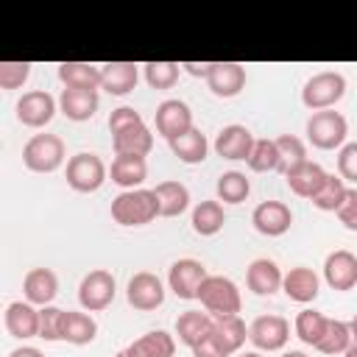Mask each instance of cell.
Masks as SVG:
<instances>
[{
  "label": "cell",
  "instance_id": "obj_44",
  "mask_svg": "<svg viewBox=\"0 0 357 357\" xmlns=\"http://www.w3.org/2000/svg\"><path fill=\"white\" fill-rule=\"evenodd\" d=\"M134 123H142V114L137 109H131V106H120V109H114L109 114V131L112 134L120 131V128H126V126H134Z\"/></svg>",
  "mask_w": 357,
  "mask_h": 357
},
{
  "label": "cell",
  "instance_id": "obj_6",
  "mask_svg": "<svg viewBox=\"0 0 357 357\" xmlns=\"http://www.w3.org/2000/svg\"><path fill=\"white\" fill-rule=\"evenodd\" d=\"M106 181V165L98 153H75L67 162V184L75 192H95Z\"/></svg>",
  "mask_w": 357,
  "mask_h": 357
},
{
  "label": "cell",
  "instance_id": "obj_20",
  "mask_svg": "<svg viewBox=\"0 0 357 357\" xmlns=\"http://www.w3.org/2000/svg\"><path fill=\"white\" fill-rule=\"evenodd\" d=\"M6 329L11 337H39V310L31 301H11L6 307Z\"/></svg>",
  "mask_w": 357,
  "mask_h": 357
},
{
  "label": "cell",
  "instance_id": "obj_1",
  "mask_svg": "<svg viewBox=\"0 0 357 357\" xmlns=\"http://www.w3.org/2000/svg\"><path fill=\"white\" fill-rule=\"evenodd\" d=\"M159 215V201L153 190H123L112 201V218L120 226H145Z\"/></svg>",
  "mask_w": 357,
  "mask_h": 357
},
{
  "label": "cell",
  "instance_id": "obj_2",
  "mask_svg": "<svg viewBox=\"0 0 357 357\" xmlns=\"http://www.w3.org/2000/svg\"><path fill=\"white\" fill-rule=\"evenodd\" d=\"M198 298H201L204 310H206L212 318L237 315L240 307H243L240 290H237V284H234L229 276H206L204 284H201V290H198Z\"/></svg>",
  "mask_w": 357,
  "mask_h": 357
},
{
  "label": "cell",
  "instance_id": "obj_47",
  "mask_svg": "<svg viewBox=\"0 0 357 357\" xmlns=\"http://www.w3.org/2000/svg\"><path fill=\"white\" fill-rule=\"evenodd\" d=\"M181 67H184L190 75H195V78H206L209 70H212V64H195V61H184Z\"/></svg>",
  "mask_w": 357,
  "mask_h": 357
},
{
  "label": "cell",
  "instance_id": "obj_53",
  "mask_svg": "<svg viewBox=\"0 0 357 357\" xmlns=\"http://www.w3.org/2000/svg\"><path fill=\"white\" fill-rule=\"evenodd\" d=\"M114 357H128V354H126V351H117V354H114Z\"/></svg>",
  "mask_w": 357,
  "mask_h": 357
},
{
  "label": "cell",
  "instance_id": "obj_32",
  "mask_svg": "<svg viewBox=\"0 0 357 357\" xmlns=\"http://www.w3.org/2000/svg\"><path fill=\"white\" fill-rule=\"evenodd\" d=\"M98 335V324L92 315L86 312H75V310H67L64 315V340L73 343V346H86L92 343Z\"/></svg>",
  "mask_w": 357,
  "mask_h": 357
},
{
  "label": "cell",
  "instance_id": "obj_17",
  "mask_svg": "<svg viewBox=\"0 0 357 357\" xmlns=\"http://www.w3.org/2000/svg\"><path fill=\"white\" fill-rule=\"evenodd\" d=\"M254 134L245 126H226L220 128V134L215 137V153L223 159H248L251 148H254Z\"/></svg>",
  "mask_w": 357,
  "mask_h": 357
},
{
  "label": "cell",
  "instance_id": "obj_36",
  "mask_svg": "<svg viewBox=\"0 0 357 357\" xmlns=\"http://www.w3.org/2000/svg\"><path fill=\"white\" fill-rule=\"evenodd\" d=\"M349 346H351V329H349V324L329 318L326 332H324V337L318 340L315 349H318L321 354H343Z\"/></svg>",
  "mask_w": 357,
  "mask_h": 357
},
{
  "label": "cell",
  "instance_id": "obj_5",
  "mask_svg": "<svg viewBox=\"0 0 357 357\" xmlns=\"http://www.w3.org/2000/svg\"><path fill=\"white\" fill-rule=\"evenodd\" d=\"M22 162L33 173H53L64 162V142L56 134H33L22 148Z\"/></svg>",
  "mask_w": 357,
  "mask_h": 357
},
{
  "label": "cell",
  "instance_id": "obj_45",
  "mask_svg": "<svg viewBox=\"0 0 357 357\" xmlns=\"http://www.w3.org/2000/svg\"><path fill=\"white\" fill-rule=\"evenodd\" d=\"M337 220L346 226V229H351L354 226V220H357V190H346V198H343V204L337 206Z\"/></svg>",
  "mask_w": 357,
  "mask_h": 357
},
{
  "label": "cell",
  "instance_id": "obj_22",
  "mask_svg": "<svg viewBox=\"0 0 357 357\" xmlns=\"http://www.w3.org/2000/svg\"><path fill=\"white\" fill-rule=\"evenodd\" d=\"M139 70L134 61H109L100 64V86L109 95H128L137 86Z\"/></svg>",
  "mask_w": 357,
  "mask_h": 357
},
{
  "label": "cell",
  "instance_id": "obj_25",
  "mask_svg": "<svg viewBox=\"0 0 357 357\" xmlns=\"http://www.w3.org/2000/svg\"><path fill=\"white\" fill-rule=\"evenodd\" d=\"M212 329H215V318L209 312H201V310H187L176 318V335L190 349H195L204 337H209Z\"/></svg>",
  "mask_w": 357,
  "mask_h": 357
},
{
  "label": "cell",
  "instance_id": "obj_13",
  "mask_svg": "<svg viewBox=\"0 0 357 357\" xmlns=\"http://www.w3.org/2000/svg\"><path fill=\"white\" fill-rule=\"evenodd\" d=\"M251 223L265 237H282L290 229V223H293V212L282 201H262V204L254 206Z\"/></svg>",
  "mask_w": 357,
  "mask_h": 357
},
{
  "label": "cell",
  "instance_id": "obj_26",
  "mask_svg": "<svg viewBox=\"0 0 357 357\" xmlns=\"http://www.w3.org/2000/svg\"><path fill=\"white\" fill-rule=\"evenodd\" d=\"M112 181L123 190H139V184L148 178V162L145 156H128V153H120L114 156L112 162Z\"/></svg>",
  "mask_w": 357,
  "mask_h": 357
},
{
  "label": "cell",
  "instance_id": "obj_18",
  "mask_svg": "<svg viewBox=\"0 0 357 357\" xmlns=\"http://www.w3.org/2000/svg\"><path fill=\"white\" fill-rule=\"evenodd\" d=\"M282 279H284V273L279 271V265L273 259H265V257L254 259L245 271V284L257 296H273L282 287Z\"/></svg>",
  "mask_w": 357,
  "mask_h": 357
},
{
  "label": "cell",
  "instance_id": "obj_38",
  "mask_svg": "<svg viewBox=\"0 0 357 357\" xmlns=\"http://www.w3.org/2000/svg\"><path fill=\"white\" fill-rule=\"evenodd\" d=\"M276 148H279V170L282 173H287V170L298 167L301 162H307V148L296 134L276 137Z\"/></svg>",
  "mask_w": 357,
  "mask_h": 357
},
{
  "label": "cell",
  "instance_id": "obj_37",
  "mask_svg": "<svg viewBox=\"0 0 357 357\" xmlns=\"http://www.w3.org/2000/svg\"><path fill=\"white\" fill-rule=\"evenodd\" d=\"M346 181L340 178V176H335V173H326V181H324V187L315 192V198H312V204L321 209V212H337V206L343 204V198H346Z\"/></svg>",
  "mask_w": 357,
  "mask_h": 357
},
{
  "label": "cell",
  "instance_id": "obj_39",
  "mask_svg": "<svg viewBox=\"0 0 357 357\" xmlns=\"http://www.w3.org/2000/svg\"><path fill=\"white\" fill-rule=\"evenodd\" d=\"M245 162H248V167L254 173L279 170V148H276V139H257L254 148H251V156Z\"/></svg>",
  "mask_w": 357,
  "mask_h": 357
},
{
  "label": "cell",
  "instance_id": "obj_3",
  "mask_svg": "<svg viewBox=\"0 0 357 357\" xmlns=\"http://www.w3.org/2000/svg\"><path fill=\"white\" fill-rule=\"evenodd\" d=\"M349 134V123L340 112L335 109H324V112H312L307 120V139L321 148V151H335L343 148Z\"/></svg>",
  "mask_w": 357,
  "mask_h": 357
},
{
  "label": "cell",
  "instance_id": "obj_54",
  "mask_svg": "<svg viewBox=\"0 0 357 357\" xmlns=\"http://www.w3.org/2000/svg\"><path fill=\"white\" fill-rule=\"evenodd\" d=\"M349 231H357V220H354V226H351V229H349Z\"/></svg>",
  "mask_w": 357,
  "mask_h": 357
},
{
  "label": "cell",
  "instance_id": "obj_21",
  "mask_svg": "<svg viewBox=\"0 0 357 357\" xmlns=\"http://www.w3.org/2000/svg\"><path fill=\"white\" fill-rule=\"evenodd\" d=\"M112 145H114V153H128V156H148L151 148H153V134L145 123H134V126H126L120 131L112 134Z\"/></svg>",
  "mask_w": 357,
  "mask_h": 357
},
{
  "label": "cell",
  "instance_id": "obj_34",
  "mask_svg": "<svg viewBox=\"0 0 357 357\" xmlns=\"http://www.w3.org/2000/svg\"><path fill=\"white\" fill-rule=\"evenodd\" d=\"M326 324H329V318H326L324 312H318V310H301V312L296 315L293 329H296V337H298L301 343L318 346V340H321L324 332H326Z\"/></svg>",
  "mask_w": 357,
  "mask_h": 357
},
{
  "label": "cell",
  "instance_id": "obj_31",
  "mask_svg": "<svg viewBox=\"0 0 357 357\" xmlns=\"http://www.w3.org/2000/svg\"><path fill=\"white\" fill-rule=\"evenodd\" d=\"M226 223V215H223V206L220 201H201L195 209H192V229L195 234L201 237H212L223 229Z\"/></svg>",
  "mask_w": 357,
  "mask_h": 357
},
{
  "label": "cell",
  "instance_id": "obj_10",
  "mask_svg": "<svg viewBox=\"0 0 357 357\" xmlns=\"http://www.w3.org/2000/svg\"><path fill=\"white\" fill-rule=\"evenodd\" d=\"M153 120H156V131H159L167 142L176 139V137H181V134H187V131L192 128V112H190V106H187L184 100H178V98L162 100V103L156 106Z\"/></svg>",
  "mask_w": 357,
  "mask_h": 357
},
{
  "label": "cell",
  "instance_id": "obj_12",
  "mask_svg": "<svg viewBox=\"0 0 357 357\" xmlns=\"http://www.w3.org/2000/svg\"><path fill=\"white\" fill-rule=\"evenodd\" d=\"M56 114V98L45 89H31L17 100V120L28 128H42Z\"/></svg>",
  "mask_w": 357,
  "mask_h": 357
},
{
  "label": "cell",
  "instance_id": "obj_15",
  "mask_svg": "<svg viewBox=\"0 0 357 357\" xmlns=\"http://www.w3.org/2000/svg\"><path fill=\"white\" fill-rule=\"evenodd\" d=\"M206 84L212 95L218 98H234L245 86V67L237 61H212V70L206 75Z\"/></svg>",
  "mask_w": 357,
  "mask_h": 357
},
{
  "label": "cell",
  "instance_id": "obj_33",
  "mask_svg": "<svg viewBox=\"0 0 357 357\" xmlns=\"http://www.w3.org/2000/svg\"><path fill=\"white\" fill-rule=\"evenodd\" d=\"M212 335H215V340H218L229 354H234V351H240V346L245 343L248 329H245V324L240 321V315H229V318H215Z\"/></svg>",
  "mask_w": 357,
  "mask_h": 357
},
{
  "label": "cell",
  "instance_id": "obj_51",
  "mask_svg": "<svg viewBox=\"0 0 357 357\" xmlns=\"http://www.w3.org/2000/svg\"><path fill=\"white\" fill-rule=\"evenodd\" d=\"M282 357H307V354H304V351H284Z\"/></svg>",
  "mask_w": 357,
  "mask_h": 357
},
{
  "label": "cell",
  "instance_id": "obj_28",
  "mask_svg": "<svg viewBox=\"0 0 357 357\" xmlns=\"http://www.w3.org/2000/svg\"><path fill=\"white\" fill-rule=\"evenodd\" d=\"M173 351H176V340L165 329L148 332V335L137 337L134 343H128V349H126L128 357H173Z\"/></svg>",
  "mask_w": 357,
  "mask_h": 357
},
{
  "label": "cell",
  "instance_id": "obj_23",
  "mask_svg": "<svg viewBox=\"0 0 357 357\" xmlns=\"http://www.w3.org/2000/svg\"><path fill=\"white\" fill-rule=\"evenodd\" d=\"M98 103H100L98 89H61V98H59L61 114L75 123L89 120L98 112Z\"/></svg>",
  "mask_w": 357,
  "mask_h": 357
},
{
  "label": "cell",
  "instance_id": "obj_9",
  "mask_svg": "<svg viewBox=\"0 0 357 357\" xmlns=\"http://www.w3.org/2000/svg\"><path fill=\"white\" fill-rule=\"evenodd\" d=\"M248 340L262 351H279L290 340V324L282 315H259L248 326Z\"/></svg>",
  "mask_w": 357,
  "mask_h": 357
},
{
  "label": "cell",
  "instance_id": "obj_52",
  "mask_svg": "<svg viewBox=\"0 0 357 357\" xmlns=\"http://www.w3.org/2000/svg\"><path fill=\"white\" fill-rule=\"evenodd\" d=\"M240 357H262V354H257V351H245V354H240Z\"/></svg>",
  "mask_w": 357,
  "mask_h": 357
},
{
  "label": "cell",
  "instance_id": "obj_29",
  "mask_svg": "<svg viewBox=\"0 0 357 357\" xmlns=\"http://www.w3.org/2000/svg\"><path fill=\"white\" fill-rule=\"evenodd\" d=\"M162 218H176L190 206V190L181 181H159L153 187Z\"/></svg>",
  "mask_w": 357,
  "mask_h": 357
},
{
  "label": "cell",
  "instance_id": "obj_11",
  "mask_svg": "<svg viewBox=\"0 0 357 357\" xmlns=\"http://www.w3.org/2000/svg\"><path fill=\"white\" fill-rule=\"evenodd\" d=\"M206 276L209 273L198 259H176L167 271V284L178 298L190 301V298H198V290Z\"/></svg>",
  "mask_w": 357,
  "mask_h": 357
},
{
  "label": "cell",
  "instance_id": "obj_49",
  "mask_svg": "<svg viewBox=\"0 0 357 357\" xmlns=\"http://www.w3.org/2000/svg\"><path fill=\"white\" fill-rule=\"evenodd\" d=\"M349 329H351V343H357V315L351 318V324H349Z\"/></svg>",
  "mask_w": 357,
  "mask_h": 357
},
{
  "label": "cell",
  "instance_id": "obj_27",
  "mask_svg": "<svg viewBox=\"0 0 357 357\" xmlns=\"http://www.w3.org/2000/svg\"><path fill=\"white\" fill-rule=\"evenodd\" d=\"M59 81L64 89H98L100 86V67L89 61H61Z\"/></svg>",
  "mask_w": 357,
  "mask_h": 357
},
{
  "label": "cell",
  "instance_id": "obj_8",
  "mask_svg": "<svg viewBox=\"0 0 357 357\" xmlns=\"http://www.w3.org/2000/svg\"><path fill=\"white\" fill-rule=\"evenodd\" d=\"M126 298H128V304H131L134 310L151 312V310L162 307V301H165V287H162V282H159L156 273L139 271V273H134V276L128 279Z\"/></svg>",
  "mask_w": 357,
  "mask_h": 357
},
{
  "label": "cell",
  "instance_id": "obj_16",
  "mask_svg": "<svg viewBox=\"0 0 357 357\" xmlns=\"http://www.w3.org/2000/svg\"><path fill=\"white\" fill-rule=\"evenodd\" d=\"M22 293L33 307H47L59 293V276L50 268H31L22 279Z\"/></svg>",
  "mask_w": 357,
  "mask_h": 357
},
{
  "label": "cell",
  "instance_id": "obj_41",
  "mask_svg": "<svg viewBox=\"0 0 357 357\" xmlns=\"http://www.w3.org/2000/svg\"><path fill=\"white\" fill-rule=\"evenodd\" d=\"M64 315L67 310L59 307H42L39 310V337L42 340H64Z\"/></svg>",
  "mask_w": 357,
  "mask_h": 357
},
{
  "label": "cell",
  "instance_id": "obj_24",
  "mask_svg": "<svg viewBox=\"0 0 357 357\" xmlns=\"http://www.w3.org/2000/svg\"><path fill=\"white\" fill-rule=\"evenodd\" d=\"M284 178H287V187L298 195V198H315V192L324 187V181H326V170L321 167V165H315V162H301L298 167H293V170H287L284 173Z\"/></svg>",
  "mask_w": 357,
  "mask_h": 357
},
{
  "label": "cell",
  "instance_id": "obj_14",
  "mask_svg": "<svg viewBox=\"0 0 357 357\" xmlns=\"http://www.w3.org/2000/svg\"><path fill=\"white\" fill-rule=\"evenodd\" d=\"M324 279L332 290H351L357 284V257L346 248H337L324 262Z\"/></svg>",
  "mask_w": 357,
  "mask_h": 357
},
{
  "label": "cell",
  "instance_id": "obj_40",
  "mask_svg": "<svg viewBox=\"0 0 357 357\" xmlns=\"http://www.w3.org/2000/svg\"><path fill=\"white\" fill-rule=\"evenodd\" d=\"M142 67H145V81L153 89H170L181 73V64H176V61H148Z\"/></svg>",
  "mask_w": 357,
  "mask_h": 357
},
{
  "label": "cell",
  "instance_id": "obj_43",
  "mask_svg": "<svg viewBox=\"0 0 357 357\" xmlns=\"http://www.w3.org/2000/svg\"><path fill=\"white\" fill-rule=\"evenodd\" d=\"M337 176L357 184V142H346L337 153Z\"/></svg>",
  "mask_w": 357,
  "mask_h": 357
},
{
  "label": "cell",
  "instance_id": "obj_50",
  "mask_svg": "<svg viewBox=\"0 0 357 357\" xmlns=\"http://www.w3.org/2000/svg\"><path fill=\"white\" fill-rule=\"evenodd\" d=\"M343 357H357V343H351V346L343 351Z\"/></svg>",
  "mask_w": 357,
  "mask_h": 357
},
{
  "label": "cell",
  "instance_id": "obj_35",
  "mask_svg": "<svg viewBox=\"0 0 357 357\" xmlns=\"http://www.w3.org/2000/svg\"><path fill=\"white\" fill-rule=\"evenodd\" d=\"M215 190H218V198H220L223 204H243V201L248 198V192H251V184H248L245 173L229 170V173H223V176L218 178Z\"/></svg>",
  "mask_w": 357,
  "mask_h": 357
},
{
  "label": "cell",
  "instance_id": "obj_4",
  "mask_svg": "<svg viewBox=\"0 0 357 357\" xmlns=\"http://www.w3.org/2000/svg\"><path fill=\"white\" fill-rule=\"evenodd\" d=\"M343 95H346V78L335 70H324L304 84L301 103L312 112H324V109H332Z\"/></svg>",
  "mask_w": 357,
  "mask_h": 357
},
{
  "label": "cell",
  "instance_id": "obj_46",
  "mask_svg": "<svg viewBox=\"0 0 357 357\" xmlns=\"http://www.w3.org/2000/svg\"><path fill=\"white\" fill-rule=\"evenodd\" d=\"M192 357H231V354L215 340V335H209V337H204V340L192 349Z\"/></svg>",
  "mask_w": 357,
  "mask_h": 357
},
{
  "label": "cell",
  "instance_id": "obj_19",
  "mask_svg": "<svg viewBox=\"0 0 357 357\" xmlns=\"http://www.w3.org/2000/svg\"><path fill=\"white\" fill-rule=\"evenodd\" d=\"M318 287H321L318 273H315L312 268H304V265L290 268V271L284 273V279H282V290H284V296H287L290 301H298V304H310V301H315Z\"/></svg>",
  "mask_w": 357,
  "mask_h": 357
},
{
  "label": "cell",
  "instance_id": "obj_48",
  "mask_svg": "<svg viewBox=\"0 0 357 357\" xmlns=\"http://www.w3.org/2000/svg\"><path fill=\"white\" fill-rule=\"evenodd\" d=\"M8 357H45L39 349H33V346H20V349H14Z\"/></svg>",
  "mask_w": 357,
  "mask_h": 357
},
{
  "label": "cell",
  "instance_id": "obj_42",
  "mask_svg": "<svg viewBox=\"0 0 357 357\" xmlns=\"http://www.w3.org/2000/svg\"><path fill=\"white\" fill-rule=\"evenodd\" d=\"M31 75L28 61H0V86L3 89H20Z\"/></svg>",
  "mask_w": 357,
  "mask_h": 357
},
{
  "label": "cell",
  "instance_id": "obj_7",
  "mask_svg": "<svg viewBox=\"0 0 357 357\" xmlns=\"http://www.w3.org/2000/svg\"><path fill=\"white\" fill-rule=\"evenodd\" d=\"M78 301L86 312H100L114 301V276L103 268L89 271L78 284Z\"/></svg>",
  "mask_w": 357,
  "mask_h": 357
},
{
  "label": "cell",
  "instance_id": "obj_30",
  "mask_svg": "<svg viewBox=\"0 0 357 357\" xmlns=\"http://www.w3.org/2000/svg\"><path fill=\"white\" fill-rule=\"evenodd\" d=\"M170 151L178 156V162H184V165H198V162H204V159H206L209 142H206V137L192 126L187 134H181V137L170 139Z\"/></svg>",
  "mask_w": 357,
  "mask_h": 357
}]
</instances>
